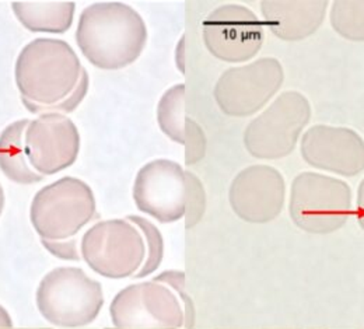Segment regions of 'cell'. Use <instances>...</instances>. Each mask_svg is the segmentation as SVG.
Instances as JSON below:
<instances>
[{"mask_svg":"<svg viewBox=\"0 0 364 329\" xmlns=\"http://www.w3.org/2000/svg\"><path fill=\"white\" fill-rule=\"evenodd\" d=\"M105 329H176V328H105Z\"/></svg>","mask_w":364,"mask_h":329,"instance_id":"obj_29","label":"cell"},{"mask_svg":"<svg viewBox=\"0 0 364 329\" xmlns=\"http://www.w3.org/2000/svg\"><path fill=\"white\" fill-rule=\"evenodd\" d=\"M186 177V212L185 227L192 229L196 226L206 210V193L200 180L191 171H185Z\"/></svg>","mask_w":364,"mask_h":329,"instance_id":"obj_21","label":"cell"},{"mask_svg":"<svg viewBox=\"0 0 364 329\" xmlns=\"http://www.w3.org/2000/svg\"><path fill=\"white\" fill-rule=\"evenodd\" d=\"M129 222H132L137 229L141 232L146 241V259L141 266V269L137 272L134 278L141 279L144 276H149L154 274L159 266L161 265L163 257H164V241L160 230L147 219L140 217L136 215L127 216Z\"/></svg>","mask_w":364,"mask_h":329,"instance_id":"obj_20","label":"cell"},{"mask_svg":"<svg viewBox=\"0 0 364 329\" xmlns=\"http://www.w3.org/2000/svg\"><path fill=\"white\" fill-rule=\"evenodd\" d=\"M24 150L31 167L40 176H53L75 164L80 151V134L75 122L48 112L30 121L24 134Z\"/></svg>","mask_w":364,"mask_h":329,"instance_id":"obj_11","label":"cell"},{"mask_svg":"<svg viewBox=\"0 0 364 329\" xmlns=\"http://www.w3.org/2000/svg\"><path fill=\"white\" fill-rule=\"evenodd\" d=\"M206 136L203 129L191 118H186L185 131V164L193 166L206 154Z\"/></svg>","mask_w":364,"mask_h":329,"instance_id":"obj_23","label":"cell"},{"mask_svg":"<svg viewBox=\"0 0 364 329\" xmlns=\"http://www.w3.org/2000/svg\"><path fill=\"white\" fill-rule=\"evenodd\" d=\"M310 119V101L299 92H284L248 124L244 146L255 158H283L293 153Z\"/></svg>","mask_w":364,"mask_h":329,"instance_id":"obj_6","label":"cell"},{"mask_svg":"<svg viewBox=\"0 0 364 329\" xmlns=\"http://www.w3.org/2000/svg\"><path fill=\"white\" fill-rule=\"evenodd\" d=\"M137 209L160 223H174L185 217L186 177L173 160L157 158L144 164L134 183Z\"/></svg>","mask_w":364,"mask_h":329,"instance_id":"obj_12","label":"cell"},{"mask_svg":"<svg viewBox=\"0 0 364 329\" xmlns=\"http://www.w3.org/2000/svg\"><path fill=\"white\" fill-rule=\"evenodd\" d=\"M115 328H181L185 311L177 293L150 281L122 288L109 306Z\"/></svg>","mask_w":364,"mask_h":329,"instance_id":"obj_9","label":"cell"},{"mask_svg":"<svg viewBox=\"0 0 364 329\" xmlns=\"http://www.w3.org/2000/svg\"><path fill=\"white\" fill-rule=\"evenodd\" d=\"M0 329H50V328H14L7 311L0 306Z\"/></svg>","mask_w":364,"mask_h":329,"instance_id":"obj_26","label":"cell"},{"mask_svg":"<svg viewBox=\"0 0 364 329\" xmlns=\"http://www.w3.org/2000/svg\"><path fill=\"white\" fill-rule=\"evenodd\" d=\"M333 30L349 41H364V0H336L331 7Z\"/></svg>","mask_w":364,"mask_h":329,"instance_id":"obj_19","label":"cell"},{"mask_svg":"<svg viewBox=\"0 0 364 329\" xmlns=\"http://www.w3.org/2000/svg\"><path fill=\"white\" fill-rule=\"evenodd\" d=\"M183 44H185V37H182L178 47H177V66L180 68L181 73H185V68H183Z\"/></svg>","mask_w":364,"mask_h":329,"instance_id":"obj_27","label":"cell"},{"mask_svg":"<svg viewBox=\"0 0 364 329\" xmlns=\"http://www.w3.org/2000/svg\"><path fill=\"white\" fill-rule=\"evenodd\" d=\"M326 0H264V24L282 41H301L313 36L323 21Z\"/></svg>","mask_w":364,"mask_h":329,"instance_id":"obj_15","label":"cell"},{"mask_svg":"<svg viewBox=\"0 0 364 329\" xmlns=\"http://www.w3.org/2000/svg\"><path fill=\"white\" fill-rule=\"evenodd\" d=\"M41 244L46 247V251L49 254L55 255L59 259H68V261H79L80 259L76 239L49 241V239L41 238Z\"/></svg>","mask_w":364,"mask_h":329,"instance_id":"obj_24","label":"cell"},{"mask_svg":"<svg viewBox=\"0 0 364 329\" xmlns=\"http://www.w3.org/2000/svg\"><path fill=\"white\" fill-rule=\"evenodd\" d=\"M283 82L282 63L276 58H262L228 69L219 77L213 95L226 115L245 118L262 109L280 90Z\"/></svg>","mask_w":364,"mask_h":329,"instance_id":"obj_8","label":"cell"},{"mask_svg":"<svg viewBox=\"0 0 364 329\" xmlns=\"http://www.w3.org/2000/svg\"><path fill=\"white\" fill-rule=\"evenodd\" d=\"M228 202L241 220L254 225L269 223L279 217L284 207V178L271 166H250L230 184Z\"/></svg>","mask_w":364,"mask_h":329,"instance_id":"obj_13","label":"cell"},{"mask_svg":"<svg viewBox=\"0 0 364 329\" xmlns=\"http://www.w3.org/2000/svg\"><path fill=\"white\" fill-rule=\"evenodd\" d=\"M186 118L188 117L185 115V85L173 86L159 101V126L161 132L171 141L185 144Z\"/></svg>","mask_w":364,"mask_h":329,"instance_id":"obj_18","label":"cell"},{"mask_svg":"<svg viewBox=\"0 0 364 329\" xmlns=\"http://www.w3.org/2000/svg\"><path fill=\"white\" fill-rule=\"evenodd\" d=\"M264 24L245 6L225 4L203 21V41L208 50L228 63L251 60L264 45Z\"/></svg>","mask_w":364,"mask_h":329,"instance_id":"obj_10","label":"cell"},{"mask_svg":"<svg viewBox=\"0 0 364 329\" xmlns=\"http://www.w3.org/2000/svg\"><path fill=\"white\" fill-rule=\"evenodd\" d=\"M28 119H20L0 134V170L13 183L21 185L37 184L44 180L31 166L24 150V134Z\"/></svg>","mask_w":364,"mask_h":329,"instance_id":"obj_17","label":"cell"},{"mask_svg":"<svg viewBox=\"0 0 364 329\" xmlns=\"http://www.w3.org/2000/svg\"><path fill=\"white\" fill-rule=\"evenodd\" d=\"M352 203V189L339 178L304 171L291 183L290 217L294 226L306 233L338 232L349 220Z\"/></svg>","mask_w":364,"mask_h":329,"instance_id":"obj_3","label":"cell"},{"mask_svg":"<svg viewBox=\"0 0 364 329\" xmlns=\"http://www.w3.org/2000/svg\"><path fill=\"white\" fill-rule=\"evenodd\" d=\"M82 70L77 53L68 43L37 38L20 50L14 77L23 104L34 114L40 108L60 104L73 95Z\"/></svg>","mask_w":364,"mask_h":329,"instance_id":"obj_2","label":"cell"},{"mask_svg":"<svg viewBox=\"0 0 364 329\" xmlns=\"http://www.w3.org/2000/svg\"><path fill=\"white\" fill-rule=\"evenodd\" d=\"M80 252L95 274L108 279H125L141 269L146 241L128 219L104 220L83 235Z\"/></svg>","mask_w":364,"mask_h":329,"instance_id":"obj_7","label":"cell"},{"mask_svg":"<svg viewBox=\"0 0 364 329\" xmlns=\"http://www.w3.org/2000/svg\"><path fill=\"white\" fill-rule=\"evenodd\" d=\"M38 311L55 327L79 328L91 324L104 306L101 283L80 268L60 266L46 274L36 294Z\"/></svg>","mask_w":364,"mask_h":329,"instance_id":"obj_4","label":"cell"},{"mask_svg":"<svg viewBox=\"0 0 364 329\" xmlns=\"http://www.w3.org/2000/svg\"><path fill=\"white\" fill-rule=\"evenodd\" d=\"M153 281L156 282L164 283L168 287H171L178 298L182 301V307L185 311V329L193 328V323H195V307L193 303L191 300V297L188 296V293L185 291V275L183 272L180 271H166L163 274H160L159 276H156Z\"/></svg>","mask_w":364,"mask_h":329,"instance_id":"obj_22","label":"cell"},{"mask_svg":"<svg viewBox=\"0 0 364 329\" xmlns=\"http://www.w3.org/2000/svg\"><path fill=\"white\" fill-rule=\"evenodd\" d=\"M301 156L314 168L342 177H355L364 171L363 138L349 128H310L301 139Z\"/></svg>","mask_w":364,"mask_h":329,"instance_id":"obj_14","label":"cell"},{"mask_svg":"<svg viewBox=\"0 0 364 329\" xmlns=\"http://www.w3.org/2000/svg\"><path fill=\"white\" fill-rule=\"evenodd\" d=\"M97 215L95 196L85 181L63 177L40 189L30 207V220L43 239L65 241L77 234Z\"/></svg>","mask_w":364,"mask_h":329,"instance_id":"obj_5","label":"cell"},{"mask_svg":"<svg viewBox=\"0 0 364 329\" xmlns=\"http://www.w3.org/2000/svg\"><path fill=\"white\" fill-rule=\"evenodd\" d=\"M4 190H3V187L0 185V216H1V212H3V209H4Z\"/></svg>","mask_w":364,"mask_h":329,"instance_id":"obj_28","label":"cell"},{"mask_svg":"<svg viewBox=\"0 0 364 329\" xmlns=\"http://www.w3.org/2000/svg\"><path fill=\"white\" fill-rule=\"evenodd\" d=\"M356 217L359 226L364 232V178L358 189V200H356Z\"/></svg>","mask_w":364,"mask_h":329,"instance_id":"obj_25","label":"cell"},{"mask_svg":"<svg viewBox=\"0 0 364 329\" xmlns=\"http://www.w3.org/2000/svg\"><path fill=\"white\" fill-rule=\"evenodd\" d=\"M76 43L95 68L119 70L141 55L147 43V27L129 4L97 1L82 11Z\"/></svg>","mask_w":364,"mask_h":329,"instance_id":"obj_1","label":"cell"},{"mask_svg":"<svg viewBox=\"0 0 364 329\" xmlns=\"http://www.w3.org/2000/svg\"><path fill=\"white\" fill-rule=\"evenodd\" d=\"M16 18L33 33H66L75 18V1H13Z\"/></svg>","mask_w":364,"mask_h":329,"instance_id":"obj_16","label":"cell"}]
</instances>
